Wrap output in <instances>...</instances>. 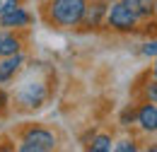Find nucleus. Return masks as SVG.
Segmentation results:
<instances>
[{
    "instance_id": "nucleus-1",
    "label": "nucleus",
    "mask_w": 157,
    "mask_h": 152,
    "mask_svg": "<svg viewBox=\"0 0 157 152\" xmlns=\"http://www.w3.org/2000/svg\"><path fill=\"white\" fill-rule=\"evenodd\" d=\"M87 2L85 0H53L51 2V17L63 27H75L82 22Z\"/></svg>"
},
{
    "instance_id": "nucleus-2",
    "label": "nucleus",
    "mask_w": 157,
    "mask_h": 152,
    "mask_svg": "<svg viewBox=\"0 0 157 152\" xmlns=\"http://www.w3.org/2000/svg\"><path fill=\"white\" fill-rule=\"evenodd\" d=\"M53 147H56V138H53V133H48L44 128L29 131L20 145L22 152H46V150H53Z\"/></svg>"
},
{
    "instance_id": "nucleus-3",
    "label": "nucleus",
    "mask_w": 157,
    "mask_h": 152,
    "mask_svg": "<svg viewBox=\"0 0 157 152\" xmlns=\"http://www.w3.org/2000/svg\"><path fill=\"white\" fill-rule=\"evenodd\" d=\"M136 15L123 5V2H116V5H111L109 7V12H106V22H109V27H114L118 32H128V29H133L136 27Z\"/></svg>"
},
{
    "instance_id": "nucleus-4",
    "label": "nucleus",
    "mask_w": 157,
    "mask_h": 152,
    "mask_svg": "<svg viewBox=\"0 0 157 152\" xmlns=\"http://www.w3.org/2000/svg\"><path fill=\"white\" fill-rule=\"evenodd\" d=\"M44 99H46V87L44 85H39V82H27L24 87L20 89V101L24 104V106H41L44 104Z\"/></svg>"
},
{
    "instance_id": "nucleus-5",
    "label": "nucleus",
    "mask_w": 157,
    "mask_h": 152,
    "mask_svg": "<svg viewBox=\"0 0 157 152\" xmlns=\"http://www.w3.org/2000/svg\"><path fill=\"white\" fill-rule=\"evenodd\" d=\"M29 19H32L29 12H24L22 7H12V10H7V12L0 15V24L2 27H27Z\"/></svg>"
},
{
    "instance_id": "nucleus-6",
    "label": "nucleus",
    "mask_w": 157,
    "mask_h": 152,
    "mask_svg": "<svg viewBox=\"0 0 157 152\" xmlns=\"http://www.w3.org/2000/svg\"><path fill=\"white\" fill-rule=\"evenodd\" d=\"M24 58L20 53H12V56H5V60L0 63V82H7L10 77H15V73L22 68Z\"/></svg>"
},
{
    "instance_id": "nucleus-7",
    "label": "nucleus",
    "mask_w": 157,
    "mask_h": 152,
    "mask_svg": "<svg viewBox=\"0 0 157 152\" xmlns=\"http://www.w3.org/2000/svg\"><path fill=\"white\" fill-rule=\"evenodd\" d=\"M138 123L145 131H157V106L155 104H145L138 111Z\"/></svg>"
},
{
    "instance_id": "nucleus-8",
    "label": "nucleus",
    "mask_w": 157,
    "mask_h": 152,
    "mask_svg": "<svg viewBox=\"0 0 157 152\" xmlns=\"http://www.w3.org/2000/svg\"><path fill=\"white\" fill-rule=\"evenodd\" d=\"M123 5L136 15V17H147L155 7V0H123Z\"/></svg>"
},
{
    "instance_id": "nucleus-9",
    "label": "nucleus",
    "mask_w": 157,
    "mask_h": 152,
    "mask_svg": "<svg viewBox=\"0 0 157 152\" xmlns=\"http://www.w3.org/2000/svg\"><path fill=\"white\" fill-rule=\"evenodd\" d=\"M20 53V41L12 34H0V56H12Z\"/></svg>"
},
{
    "instance_id": "nucleus-10",
    "label": "nucleus",
    "mask_w": 157,
    "mask_h": 152,
    "mask_svg": "<svg viewBox=\"0 0 157 152\" xmlns=\"http://www.w3.org/2000/svg\"><path fill=\"white\" fill-rule=\"evenodd\" d=\"M101 12H104V5H92V10L87 12V7H85V15H82V19L90 24V27H97L99 24V17H101Z\"/></svg>"
},
{
    "instance_id": "nucleus-11",
    "label": "nucleus",
    "mask_w": 157,
    "mask_h": 152,
    "mask_svg": "<svg viewBox=\"0 0 157 152\" xmlns=\"http://www.w3.org/2000/svg\"><path fill=\"white\" fill-rule=\"evenodd\" d=\"M111 147L114 145H111V138L109 135H97L92 140V152H109Z\"/></svg>"
},
{
    "instance_id": "nucleus-12",
    "label": "nucleus",
    "mask_w": 157,
    "mask_h": 152,
    "mask_svg": "<svg viewBox=\"0 0 157 152\" xmlns=\"http://www.w3.org/2000/svg\"><path fill=\"white\" fill-rule=\"evenodd\" d=\"M114 150H118V152H133V150H136V145H133V142H128V140H123V142L114 145Z\"/></svg>"
},
{
    "instance_id": "nucleus-13",
    "label": "nucleus",
    "mask_w": 157,
    "mask_h": 152,
    "mask_svg": "<svg viewBox=\"0 0 157 152\" xmlns=\"http://www.w3.org/2000/svg\"><path fill=\"white\" fill-rule=\"evenodd\" d=\"M143 53H145V56H157V41L145 44V46H143Z\"/></svg>"
},
{
    "instance_id": "nucleus-14",
    "label": "nucleus",
    "mask_w": 157,
    "mask_h": 152,
    "mask_svg": "<svg viewBox=\"0 0 157 152\" xmlns=\"http://www.w3.org/2000/svg\"><path fill=\"white\" fill-rule=\"evenodd\" d=\"M12 7H17V0H0V15L12 10Z\"/></svg>"
},
{
    "instance_id": "nucleus-15",
    "label": "nucleus",
    "mask_w": 157,
    "mask_h": 152,
    "mask_svg": "<svg viewBox=\"0 0 157 152\" xmlns=\"http://www.w3.org/2000/svg\"><path fill=\"white\" fill-rule=\"evenodd\" d=\"M147 94H150V99L157 104V85H150V87H147Z\"/></svg>"
},
{
    "instance_id": "nucleus-16",
    "label": "nucleus",
    "mask_w": 157,
    "mask_h": 152,
    "mask_svg": "<svg viewBox=\"0 0 157 152\" xmlns=\"http://www.w3.org/2000/svg\"><path fill=\"white\" fill-rule=\"evenodd\" d=\"M152 10H155V12H157V0H155V7H152Z\"/></svg>"
},
{
    "instance_id": "nucleus-17",
    "label": "nucleus",
    "mask_w": 157,
    "mask_h": 152,
    "mask_svg": "<svg viewBox=\"0 0 157 152\" xmlns=\"http://www.w3.org/2000/svg\"><path fill=\"white\" fill-rule=\"evenodd\" d=\"M155 77H157V65H155Z\"/></svg>"
}]
</instances>
